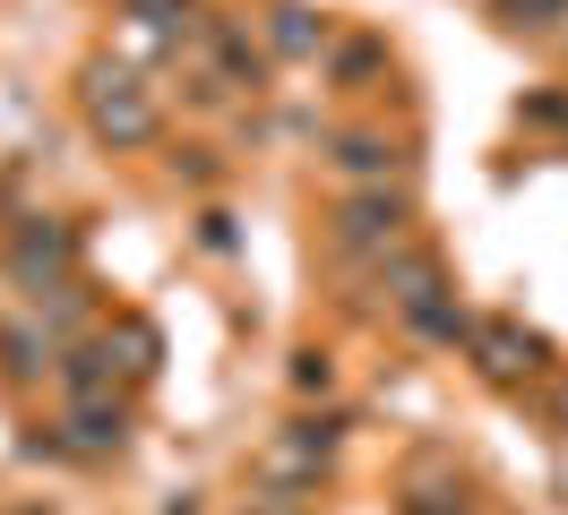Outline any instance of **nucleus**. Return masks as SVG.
Here are the masks:
<instances>
[{"instance_id":"obj_7","label":"nucleus","mask_w":568,"mask_h":515,"mask_svg":"<svg viewBox=\"0 0 568 515\" xmlns=\"http://www.w3.org/2000/svg\"><path fill=\"white\" fill-rule=\"evenodd\" d=\"M396 146H379V137H336V164L345 172H388Z\"/></svg>"},{"instance_id":"obj_5","label":"nucleus","mask_w":568,"mask_h":515,"mask_svg":"<svg viewBox=\"0 0 568 515\" xmlns=\"http://www.w3.org/2000/svg\"><path fill=\"white\" fill-rule=\"evenodd\" d=\"M474 343H483V370H491V378L534 370V343L517 336V327H474Z\"/></svg>"},{"instance_id":"obj_11","label":"nucleus","mask_w":568,"mask_h":515,"mask_svg":"<svg viewBox=\"0 0 568 515\" xmlns=\"http://www.w3.org/2000/svg\"><path fill=\"white\" fill-rule=\"evenodd\" d=\"M336 69H345V78H362V69H379V52H371V43H345V52H336Z\"/></svg>"},{"instance_id":"obj_3","label":"nucleus","mask_w":568,"mask_h":515,"mask_svg":"<svg viewBox=\"0 0 568 515\" xmlns=\"http://www.w3.org/2000/svg\"><path fill=\"white\" fill-rule=\"evenodd\" d=\"M396 233H405V198H388V189H371V198H354L336 215V240H345V249H388Z\"/></svg>"},{"instance_id":"obj_1","label":"nucleus","mask_w":568,"mask_h":515,"mask_svg":"<svg viewBox=\"0 0 568 515\" xmlns=\"http://www.w3.org/2000/svg\"><path fill=\"white\" fill-rule=\"evenodd\" d=\"M388 284H396V309H405L423 336H448V343L465 336V318L448 309V292H439V267H430V258H388Z\"/></svg>"},{"instance_id":"obj_8","label":"nucleus","mask_w":568,"mask_h":515,"mask_svg":"<svg viewBox=\"0 0 568 515\" xmlns=\"http://www.w3.org/2000/svg\"><path fill=\"white\" fill-rule=\"evenodd\" d=\"M560 9H568V0H508V18H517V27H551Z\"/></svg>"},{"instance_id":"obj_9","label":"nucleus","mask_w":568,"mask_h":515,"mask_svg":"<svg viewBox=\"0 0 568 515\" xmlns=\"http://www.w3.org/2000/svg\"><path fill=\"white\" fill-rule=\"evenodd\" d=\"M224 78H258V52H250L242 34H224Z\"/></svg>"},{"instance_id":"obj_6","label":"nucleus","mask_w":568,"mask_h":515,"mask_svg":"<svg viewBox=\"0 0 568 515\" xmlns=\"http://www.w3.org/2000/svg\"><path fill=\"white\" fill-rule=\"evenodd\" d=\"M78 446H121V412L112 404H78Z\"/></svg>"},{"instance_id":"obj_4","label":"nucleus","mask_w":568,"mask_h":515,"mask_svg":"<svg viewBox=\"0 0 568 515\" xmlns=\"http://www.w3.org/2000/svg\"><path fill=\"white\" fill-rule=\"evenodd\" d=\"M70 233L61 224H36V233H18V249H9V267L27 275V284H52V275H70Z\"/></svg>"},{"instance_id":"obj_12","label":"nucleus","mask_w":568,"mask_h":515,"mask_svg":"<svg viewBox=\"0 0 568 515\" xmlns=\"http://www.w3.org/2000/svg\"><path fill=\"white\" fill-rule=\"evenodd\" d=\"M258 515H293V507H258Z\"/></svg>"},{"instance_id":"obj_10","label":"nucleus","mask_w":568,"mask_h":515,"mask_svg":"<svg viewBox=\"0 0 568 515\" xmlns=\"http://www.w3.org/2000/svg\"><path fill=\"white\" fill-rule=\"evenodd\" d=\"M276 43H293V52H302V43H311V18H302V9H284V18H276Z\"/></svg>"},{"instance_id":"obj_2","label":"nucleus","mask_w":568,"mask_h":515,"mask_svg":"<svg viewBox=\"0 0 568 515\" xmlns=\"http://www.w3.org/2000/svg\"><path fill=\"white\" fill-rule=\"evenodd\" d=\"M95 130L121 137V146H139V137H155V103H146L130 78H95Z\"/></svg>"}]
</instances>
